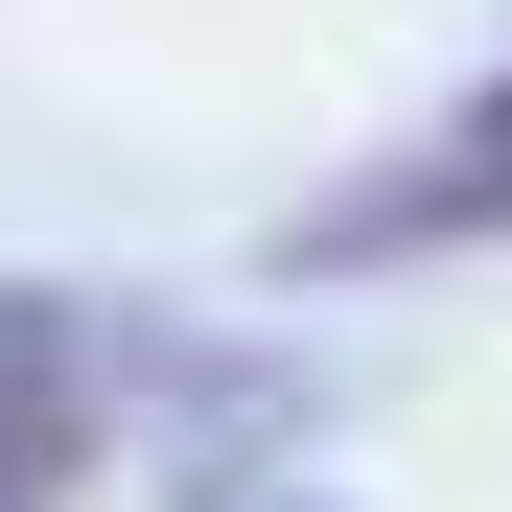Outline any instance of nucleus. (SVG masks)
<instances>
[{
	"label": "nucleus",
	"mask_w": 512,
	"mask_h": 512,
	"mask_svg": "<svg viewBox=\"0 0 512 512\" xmlns=\"http://www.w3.org/2000/svg\"><path fill=\"white\" fill-rule=\"evenodd\" d=\"M466 233H512V70L443 94L396 163H350L326 210H280V280H396V256H466Z\"/></svg>",
	"instance_id": "1"
},
{
	"label": "nucleus",
	"mask_w": 512,
	"mask_h": 512,
	"mask_svg": "<svg viewBox=\"0 0 512 512\" xmlns=\"http://www.w3.org/2000/svg\"><path fill=\"white\" fill-rule=\"evenodd\" d=\"M117 443V326L70 280H0V512H70Z\"/></svg>",
	"instance_id": "2"
}]
</instances>
